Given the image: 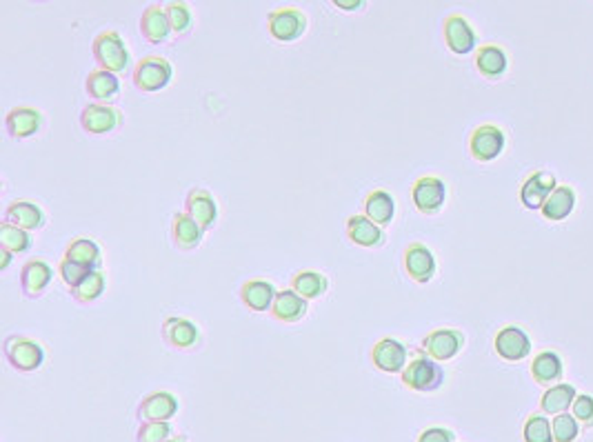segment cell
I'll list each match as a JSON object with an SVG mask.
<instances>
[{
	"instance_id": "obj_11",
	"label": "cell",
	"mask_w": 593,
	"mask_h": 442,
	"mask_svg": "<svg viewBox=\"0 0 593 442\" xmlns=\"http://www.w3.org/2000/svg\"><path fill=\"white\" fill-rule=\"evenodd\" d=\"M505 131L496 125H480L469 136V154L478 162H491L505 149Z\"/></svg>"
},
{
	"instance_id": "obj_39",
	"label": "cell",
	"mask_w": 593,
	"mask_h": 442,
	"mask_svg": "<svg viewBox=\"0 0 593 442\" xmlns=\"http://www.w3.org/2000/svg\"><path fill=\"white\" fill-rule=\"evenodd\" d=\"M89 272H91L89 267L80 265V262L69 261V258H65V256H63V261L58 262V276H60V281L67 284L69 292L78 287V284L83 283L85 278H87Z\"/></svg>"
},
{
	"instance_id": "obj_20",
	"label": "cell",
	"mask_w": 593,
	"mask_h": 442,
	"mask_svg": "<svg viewBox=\"0 0 593 442\" xmlns=\"http://www.w3.org/2000/svg\"><path fill=\"white\" fill-rule=\"evenodd\" d=\"M171 25L169 18H167L165 7L160 3H151L143 9V16H140V36L149 45H167L171 38Z\"/></svg>"
},
{
	"instance_id": "obj_41",
	"label": "cell",
	"mask_w": 593,
	"mask_h": 442,
	"mask_svg": "<svg viewBox=\"0 0 593 442\" xmlns=\"http://www.w3.org/2000/svg\"><path fill=\"white\" fill-rule=\"evenodd\" d=\"M574 416L578 418V423H582L585 427H593V396H578L574 400Z\"/></svg>"
},
{
	"instance_id": "obj_3",
	"label": "cell",
	"mask_w": 593,
	"mask_h": 442,
	"mask_svg": "<svg viewBox=\"0 0 593 442\" xmlns=\"http://www.w3.org/2000/svg\"><path fill=\"white\" fill-rule=\"evenodd\" d=\"M3 352L9 365L20 374L38 372L45 363L43 344L27 336H20V334H12V336L5 338Z\"/></svg>"
},
{
	"instance_id": "obj_33",
	"label": "cell",
	"mask_w": 593,
	"mask_h": 442,
	"mask_svg": "<svg viewBox=\"0 0 593 442\" xmlns=\"http://www.w3.org/2000/svg\"><path fill=\"white\" fill-rule=\"evenodd\" d=\"M565 374L560 355L556 352H542L531 363V375L538 385H557Z\"/></svg>"
},
{
	"instance_id": "obj_5",
	"label": "cell",
	"mask_w": 593,
	"mask_h": 442,
	"mask_svg": "<svg viewBox=\"0 0 593 442\" xmlns=\"http://www.w3.org/2000/svg\"><path fill=\"white\" fill-rule=\"evenodd\" d=\"M309 20L298 7H276L267 16V32L278 43H296L307 34Z\"/></svg>"
},
{
	"instance_id": "obj_15",
	"label": "cell",
	"mask_w": 593,
	"mask_h": 442,
	"mask_svg": "<svg viewBox=\"0 0 593 442\" xmlns=\"http://www.w3.org/2000/svg\"><path fill=\"white\" fill-rule=\"evenodd\" d=\"M443 36L449 52L458 56L471 54L475 49V45H478V36H475L474 27H471L469 20L460 16V14H451V16L445 18Z\"/></svg>"
},
{
	"instance_id": "obj_31",
	"label": "cell",
	"mask_w": 593,
	"mask_h": 442,
	"mask_svg": "<svg viewBox=\"0 0 593 442\" xmlns=\"http://www.w3.org/2000/svg\"><path fill=\"white\" fill-rule=\"evenodd\" d=\"M65 258H69V261L74 262H80V265L89 269H100V265H103V252H100L98 242L87 236L74 238V241L67 245V249H65Z\"/></svg>"
},
{
	"instance_id": "obj_14",
	"label": "cell",
	"mask_w": 593,
	"mask_h": 442,
	"mask_svg": "<svg viewBox=\"0 0 593 442\" xmlns=\"http://www.w3.org/2000/svg\"><path fill=\"white\" fill-rule=\"evenodd\" d=\"M409 352L400 340L380 338L372 347V363L383 374H403L409 363Z\"/></svg>"
},
{
	"instance_id": "obj_28",
	"label": "cell",
	"mask_w": 593,
	"mask_h": 442,
	"mask_svg": "<svg viewBox=\"0 0 593 442\" xmlns=\"http://www.w3.org/2000/svg\"><path fill=\"white\" fill-rule=\"evenodd\" d=\"M574 207H576L574 190L567 185H557L556 190L551 191V196L547 198V202L542 205L540 211L547 221L560 222V221H565V218L571 216Z\"/></svg>"
},
{
	"instance_id": "obj_6",
	"label": "cell",
	"mask_w": 593,
	"mask_h": 442,
	"mask_svg": "<svg viewBox=\"0 0 593 442\" xmlns=\"http://www.w3.org/2000/svg\"><path fill=\"white\" fill-rule=\"evenodd\" d=\"M180 403L171 391H151L136 407L138 423H169L179 414Z\"/></svg>"
},
{
	"instance_id": "obj_36",
	"label": "cell",
	"mask_w": 593,
	"mask_h": 442,
	"mask_svg": "<svg viewBox=\"0 0 593 442\" xmlns=\"http://www.w3.org/2000/svg\"><path fill=\"white\" fill-rule=\"evenodd\" d=\"M32 231L20 230L16 225H9V222H0V247L9 249L14 256H20V253H27L32 249Z\"/></svg>"
},
{
	"instance_id": "obj_21",
	"label": "cell",
	"mask_w": 593,
	"mask_h": 442,
	"mask_svg": "<svg viewBox=\"0 0 593 442\" xmlns=\"http://www.w3.org/2000/svg\"><path fill=\"white\" fill-rule=\"evenodd\" d=\"M3 222H9V225H16L25 231H40L47 222V216H45L43 207L34 200H14L12 205L5 210Z\"/></svg>"
},
{
	"instance_id": "obj_25",
	"label": "cell",
	"mask_w": 593,
	"mask_h": 442,
	"mask_svg": "<svg viewBox=\"0 0 593 442\" xmlns=\"http://www.w3.org/2000/svg\"><path fill=\"white\" fill-rule=\"evenodd\" d=\"M278 289L273 287V283L262 281V278H251L245 281L240 287V301L250 312L262 314L271 312L273 298H276Z\"/></svg>"
},
{
	"instance_id": "obj_13",
	"label": "cell",
	"mask_w": 593,
	"mask_h": 442,
	"mask_svg": "<svg viewBox=\"0 0 593 442\" xmlns=\"http://www.w3.org/2000/svg\"><path fill=\"white\" fill-rule=\"evenodd\" d=\"M403 267L404 273L412 278L414 283L427 284L435 276V256L434 252L423 242H412L403 253Z\"/></svg>"
},
{
	"instance_id": "obj_42",
	"label": "cell",
	"mask_w": 593,
	"mask_h": 442,
	"mask_svg": "<svg viewBox=\"0 0 593 442\" xmlns=\"http://www.w3.org/2000/svg\"><path fill=\"white\" fill-rule=\"evenodd\" d=\"M415 442H455V434L445 427H429V429L420 431Z\"/></svg>"
},
{
	"instance_id": "obj_29",
	"label": "cell",
	"mask_w": 593,
	"mask_h": 442,
	"mask_svg": "<svg viewBox=\"0 0 593 442\" xmlns=\"http://www.w3.org/2000/svg\"><path fill=\"white\" fill-rule=\"evenodd\" d=\"M291 289L301 293L305 301H316L322 298L329 289V278L322 272H313V269H302L291 276Z\"/></svg>"
},
{
	"instance_id": "obj_22",
	"label": "cell",
	"mask_w": 593,
	"mask_h": 442,
	"mask_svg": "<svg viewBox=\"0 0 593 442\" xmlns=\"http://www.w3.org/2000/svg\"><path fill=\"white\" fill-rule=\"evenodd\" d=\"M556 178L549 171H534L520 187V200L527 210H542L547 198L556 190Z\"/></svg>"
},
{
	"instance_id": "obj_24",
	"label": "cell",
	"mask_w": 593,
	"mask_h": 442,
	"mask_svg": "<svg viewBox=\"0 0 593 442\" xmlns=\"http://www.w3.org/2000/svg\"><path fill=\"white\" fill-rule=\"evenodd\" d=\"M202 236H205V230L198 225L189 213H174V218H171V242H174L176 249H180V252L198 249L202 242Z\"/></svg>"
},
{
	"instance_id": "obj_7",
	"label": "cell",
	"mask_w": 593,
	"mask_h": 442,
	"mask_svg": "<svg viewBox=\"0 0 593 442\" xmlns=\"http://www.w3.org/2000/svg\"><path fill=\"white\" fill-rule=\"evenodd\" d=\"M414 207L424 216H434L447 202V185L435 176H420L412 187Z\"/></svg>"
},
{
	"instance_id": "obj_9",
	"label": "cell",
	"mask_w": 593,
	"mask_h": 442,
	"mask_svg": "<svg viewBox=\"0 0 593 442\" xmlns=\"http://www.w3.org/2000/svg\"><path fill=\"white\" fill-rule=\"evenodd\" d=\"M160 336L167 347L176 349V352H191L200 343V329L189 318L167 316L162 320Z\"/></svg>"
},
{
	"instance_id": "obj_2",
	"label": "cell",
	"mask_w": 593,
	"mask_h": 442,
	"mask_svg": "<svg viewBox=\"0 0 593 442\" xmlns=\"http://www.w3.org/2000/svg\"><path fill=\"white\" fill-rule=\"evenodd\" d=\"M91 54H94L100 69L123 74L129 67V49H127L123 36L116 29H105L96 36L94 43H91Z\"/></svg>"
},
{
	"instance_id": "obj_8",
	"label": "cell",
	"mask_w": 593,
	"mask_h": 442,
	"mask_svg": "<svg viewBox=\"0 0 593 442\" xmlns=\"http://www.w3.org/2000/svg\"><path fill=\"white\" fill-rule=\"evenodd\" d=\"M123 125L120 109L103 103H89L80 111V127L89 136H107Z\"/></svg>"
},
{
	"instance_id": "obj_4",
	"label": "cell",
	"mask_w": 593,
	"mask_h": 442,
	"mask_svg": "<svg viewBox=\"0 0 593 442\" xmlns=\"http://www.w3.org/2000/svg\"><path fill=\"white\" fill-rule=\"evenodd\" d=\"M171 78H174V67L162 56H145V58L138 60L134 74H131L134 87L143 91V94H156V91L165 89L171 83Z\"/></svg>"
},
{
	"instance_id": "obj_43",
	"label": "cell",
	"mask_w": 593,
	"mask_h": 442,
	"mask_svg": "<svg viewBox=\"0 0 593 442\" xmlns=\"http://www.w3.org/2000/svg\"><path fill=\"white\" fill-rule=\"evenodd\" d=\"M329 3H332L338 12L344 14H356L367 7V0H329Z\"/></svg>"
},
{
	"instance_id": "obj_38",
	"label": "cell",
	"mask_w": 593,
	"mask_h": 442,
	"mask_svg": "<svg viewBox=\"0 0 593 442\" xmlns=\"http://www.w3.org/2000/svg\"><path fill=\"white\" fill-rule=\"evenodd\" d=\"M551 429H554V442H574L580 436V425L578 418L571 414H557L551 420Z\"/></svg>"
},
{
	"instance_id": "obj_46",
	"label": "cell",
	"mask_w": 593,
	"mask_h": 442,
	"mask_svg": "<svg viewBox=\"0 0 593 442\" xmlns=\"http://www.w3.org/2000/svg\"><path fill=\"white\" fill-rule=\"evenodd\" d=\"M32 3H47V0H32Z\"/></svg>"
},
{
	"instance_id": "obj_17",
	"label": "cell",
	"mask_w": 593,
	"mask_h": 442,
	"mask_svg": "<svg viewBox=\"0 0 593 442\" xmlns=\"http://www.w3.org/2000/svg\"><path fill=\"white\" fill-rule=\"evenodd\" d=\"M344 233H347L349 242L363 249H378L387 242V233L380 225L367 216H349L344 222Z\"/></svg>"
},
{
	"instance_id": "obj_16",
	"label": "cell",
	"mask_w": 593,
	"mask_h": 442,
	"mask_svg": "<svg viewBox=\"0 0 593 442\" xmlns=\"http://www.w3.org/2000/svg\"><path fill=\"white\" fill-rule=\"evenodd\" d=\"M494 347L496 354L506 363H518V360H525L531 354V340L518 324H509V327H503L496 334Z\"/></svg>"
},
{
	"instance_id": "obj_40",
	"label": "cell",
	"mask_w": 593,
	"mask_h": 442,
	"mask_svg": "<svg viewBox=\"0 0 593 442\" xmlns=\"http://www.w3.org/2000/svg\"><path fill=\"white\" fill-rule=\"evenodd\" d=\"M174 436L169 423H140L136 431V442H165Z\"/></svg>"
},
{
	"instance_id": "obj_18",
	"label": "cell",
	"mask_w": 593,
	"mask_h": 442,
	"mask_svg": "<svg viewBox=\"0 0 593 442\" xmlns=\"http://www.w3.org/2000/svg\"><path fill=\"white\" fill-rule=\"evenodd\" d=\"M43 127V114L36 107L20 105L7 111L5 116V129L14 140H27L36 136Z\"/></svg>"
},
{
	"instance_id": "obj_44",
	"label": "cell",
	"mask_w": 593,
	"mask_h": 442,
	"mask_svg": "<svg viewBox=\"0 0 593 442\" xmlns=\"http://www.w3.org/2000/svg\"><path fill=\"white\" fill-rule=\"evenodd\" d=\"M0 258H3V261H0V272H7V267L12 265L14 253L9 252V249H3V247H0Z\"/></svg>"
},
{
	"instance_id": "obj_10",
	"label": "cell",
	"mask_w": 593,
	"mask_h": 442,
	"mask_svg": "<svg viewBox=\"0 0 593 442\" xmlns=\"http://www.w3.org/2000/svg\"><path fill=\"white\" fill-rule=\"evenodd\" d=\"M463 347L465 334L460 332V329L451 327L434 329V332L427 334V336L423 338V343H420V349L427 355H432L434 360H438V363H447V360L455 358Z\"/></svg>"
},
{
	"instance_id": "obj_27",
	"label": "cell",
	"mask_w": 593,
	"mask_h": 442,
	"mask_svg": "<svg viewBox=\"0 0 593 442\" xmlns=\"http://www.w3.org/2000/svg\"><path fill=\"white\" fill-rule=\"evenodd\" d=\"M364 216L380 227L392 225L395 218V198L387 190H373L364 196Z\"/></svg>"
},
{
	"instance_id": "obj_23",
	"label": "cell",
	"mask_w": 593,
	"mask_h": 442,
	"mask_svg": "<svg viewBox=\"0 0 593 442\" xmlns=\"http://www.w3.org/2000/svg\"><path fill=\"white\" fill-rule=\"evenodd\" d=\"M85 91L94 103L109 105L111 100L118 98L120 94V80L118 74L107 69H94L89 71L87 78H85Z\"/></svg>"
},
{
	"instance_id": "obj_35",
	"label": "cell",
	"mask_w": 593,
	"mask_h": 442,
	"mask_svg": "<svg viewBox=\"0 0 593 442\" xmlns=\"http://www.w3.org/2000/svg\"><path fill=\"white\" fill-rule=\"evenodd\" d=\"M105 287H107V278H105V273L100 272V269H91L87 278H85L78 287L72 289V298L80 304L96 303L105 293Z\"/></svg>"
},
{
	"instance_id": "obj_1",
	"label": "cell",
	"mask_w": 593,
	"mask_h": 442,
	"mask_svg": "<svg viewBox=\"0 0 593 442\" xmlns=\"http://www.w3.org/2000/svg\"><path fill=\"white\" fill-rule=\"evenodd\" d=\"M400 380L407 389L418 391V394H429V391L443 387L445 369L438 360L424 354L423 349H415L414 358L409 360L407 367L400 374Z\"/></svg>"
},
{
	"instance_id": "obj_45",
	"label": "cell",
	"mask_w": 593,
	"mask_h": 442,
	"mask_svg": "<svg viewBox=\"0 0 593 442\" xmlns=\"http://www.w3.org/2000/svg\"><path fill=\"white\" fill-rule=\"evenodd\" d=\"M165 442H187V438L182 434H179V436H171V438L165 440Z\"/></svg>"
},
{
	"instance_id": "obj_32",
	"label": "cell",
	"mask_w": 593,
	"mask_h": 442,
	"mask_svg": "<svg viewBox=\"0 0 593 442\" xmlns=\"http://www.w3.org/2000/svg\"><path fill=\"white\" fill-rule=\"evenodd\" d=\"M506 65H509V60H506L505 49L498 45H483L475 54V69L489 80L500 78L506 71Z\"/></svg>"
},
{
	"instance_id": "obj_19",
	"label": "cell",
	"mask_w": 593,
	"mask_h": 442,
	"mask_svg": "<svg viewBox=\"0 0 593 442\" xmlns=\"http://www.w3.org/2000/svg\"><path fill=\"white\" fill-rule=\"evenodd\" d=\"M185 211L202 227L205 231L214 230L218 222V202L211 196V191H207L205 187H194L189 190V194L185 198Z\"/></svg>"
},
{
	"instance_id": "obj_37",
	"label": "cell",
	"mask_w": 593,
	"mask_h": 442,
	"mask_svg": "<svg viewBox=\"0 0 593 442\" xmlns=\"http://www.w3.org/2000/svg\"><path fill=\"white\" fill-rule=\"evenodd\" d=\"M522 440L525 442H554V429L551 420L542 414H531L522 427Z\"/></svg>"
},
{
	"instance_id": "obj_12",
	"label": "cell",
	"mask_w": 593,
	"mask_h": 442,
	"mask_svg": "<svg viewBox=\"0 0 593 442\" xmlns=\"http://www.w3.org/2000/svg\"><path fill=\"white\" fill-rule=\"evenodd\" d=\"M54 281V267L45 258H32L20 269V289L27 301H38L45 296Z\"/></svg>"
},
{
	"instance_id": "obj_30",
	"label": "cell",
	"mask_w": 593,
	"mask_h": 442,
	"mask_svg": "<svg viewBox=\"0 0 593 442\" xmlns=\"http://www.w3.org/2000/svg\"><path fill=\"white\" fill-rule=\"evenodd\" d=\"M576 398H578V391L574 385H567V383L554 385V387H549L545 394H542L540 409H542V414H547V416L565 414L567 409L574 407Z\"/></svg>"
},
{
	"instance_id": "obj_26",
	"label": "cell",
	"mask_w": 593,
	"mask_h": 442,
	"mask_svg": "<svg viewBox=\"0 0 593 442\" xmlns=\"http://www.w3.org/2000/svg\"><path fill=\"white\" fill-rule=\"evenodd\" d=\"M270 314L278 323H301V320L307 316V301L301 293L293 292V289H282V292H278L276 298H273Z\"/></svg>"
},
{
	"instance_id": "obj_34",
	"label": "cell",
	"mask_w": 593,
	"mask_h": 442,
	"mask_svg": "<svg viewBox=\"0 0 593 442\" xmlns=\"http://www.w3.org/2000/svg\"><path fill=\"white\" fill-rule=\"evenodd\" d=\"M160 5L165 7L167 18H169L171 32L174 36H187L194 27V12L185 0H160Z\"/></svg>"
}]
</instances>
